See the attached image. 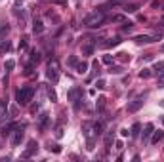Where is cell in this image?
Here are the masks:
<instances>
[{"mask_svg":"<svg viewBox=\"0 0 164 162\" xmlns=\"http://www.w3.org/2000/svg\"><path fill=\"white\" fill-rule=\"evenodd\" d=\"M105 23V16L101 12H96V13H92V16H86L82 19V25L84 27H88V29H97V27H101Z\"/></svg>","mask_w":164,"mask_h":162,"instance_id":"obj_1","label":"cell"},{"mask_svg":"<svg viewBox=\"0 0 164 162\" xmlns=\"http://www.w3.org/2000/svg\"><path fill=\"white\" fill-rule=\"evenodd\" d=\"M33 94H34L33 88H19L16 91V101L19 105H29V101L33 99Z\"/></svg>","mask_w":164,"mask_h":162,"instance_id":"obj_2","label":"cell"},{"mask_svg":"<svg viewBox=\"0 0 164 162\" xmlns=\"http://www.w3.org/2000/svg\"><path fill=\"white\" fill-rule=\"evenodd\" d=\"M46 76H48V78L50 80H52V82H55V80H58L59 78V71H58V61H50V65H48V71H46Z\"/></svg>","mask_w":164,"mask_h":162,"instance_id":"obj_3","label":"cell"},{"mask_svg":"<svg viewBox=\"0 0 164 162\" xmlns=\"http://www.w3.org/2000/svg\"><path fill=\"white\" fill-rule=\"evenodd\" d=\"M23 128H25V126H19V128H16V132H13V136H12V147L21 145V141H23V137H25Z\"/></svg>","mask_w":164,"mask_h":162,"instance_id":"obj_4","label":"cell"},{"mask_svg":"<svg viewBox=\"0 0 164 162\" xmlns=\"http://www.w3.org/2000/svg\"><path fill=\"white\" fill-rule=\"evenodd\" d=\"M134 40H135V44H151V42L160 40V34H159V36H149V34H138V36H135Z\"/></svg>","mask_w":164,"mask_h":162,"instance_id":"obj_5","label":"cell"},{"mask_svg":"<svg viewBox=\"0 0 164 162\" xmlns=\"http://www.w3.org/2000/svg\"><path fill=\"white\" fill-rule=\"evenodd\" d=\"M37 149H38V143L34 141V139H31V141L27 143V149L23 151V154H21V157H23V158H31L33 154L37 153Z\"/></svg>","mask_w":164,"mask_h":162,"instance_id":"obj_6","label":"cell"},{"mask_svg":"<svg viewBox=\"0 0 164 162\" xmlns=\"http://www.w3.org/2000/svg\"><path fill=\"white\" fill-rule=\"evenodd\" d=\"M48 126H50V115H48V112H42V115L38 116V130L44 132Z\"/></svg>","mask_w":164,"mask_h":162,"instance_id":"obj_7","label":"cell"},{"mask_svg":"<svg viewBox=\"0 0 164 162\" xmlns=\"http://www.w3.org/2000/svg\"><path fill=\"white\" fill-rule=\"evenodd\" d=\"M141 107H143V99H134L132 103H128L126 111H128V112H138Z\"/></svg>","mask_w":164,"mask_h":162,"instance_id":"obj_8","label":"cell"},{"mask_svg":"<svg viewBox=\"0 0 164 162\" xmlns=\"http://www.w3.org/2000/svg\"><path fill=\"white\" fill-rule=\"evenodd\" d=\"M153 132H155V126L149 122V124H145V130H143V133H141V137H143V143H147L149 141V137L153 136Z\"/></svg>","mask_w":164,"mask_h":162,"instance_id":"obj_9","label":"cell"},{"mask_svg":"<svg viewBox=\"0 0 164 162\" xmlns=\"http://www.w3.org/2000/svg\"><path fill=\"white\" fill-rule=\"evenodd\" d=\"M17 128V124H13V122H10V124H6V126H2V130H0V136L2 137H6V136H10V133Z\"/></svg>","mask_w":164,"mask_h":162,"instance_id":"obj_10","label":"cell"},{"mask_svg":"<svg viewBox=\"0 0 164 162\" xmlns=\"http://www.w3.org/2000/svg\"><path fill=\"white\" fill-rule=\"evenodd\" d=\"M67 95H69V101H76L78 97L82 95V90H80V88H73V90H71Z\"/></svg>","mask_w":164,"mask_h":162,"instance_id":"obj_11","label":"cell"},{"mask_svg":"<svg viewBox=\"0 0 164 162\" xmlns=\"http://www.w3.org/2000/svg\"><path fill=\"white\" fill-rule=\"evenodd\" d=\"M138 10H139V4H138V2L124 4V12H126V13H134V12H138Z\"/></svg>","mask_w":164,"mask_h":162,"instance_id":"obj_12","label":"cell"},{"mask_svg":"<svg viewBox=\"0 0 164 162\" xmlns=\"http://www.w3.org/2000/svg\"><path fill=\"white\" fill-rule=\"evenodd\" d=\"M120 42H122V40H120L118 36H115V38H109L103 46H107V48H115V46H118V44H120Z\"/></svg>","mask_w":164,"mask_h":162,"instance_id":"obj_13","label":"cell"},{"mask_svg":"<svg viewBox=\"0 0 164 162\" xmlns=\"http://www.w3.org/2000/svg\"><path fill=\"white\" fill-rule=\"evenodd\" d=\"M139 133H141V124L135 122V124L132 126V130H130V136H132V137H138Z\"/></svg>","mask_w":164,"mask_h":162,"instance_id":"obj_14","label":"cell"},{"mask_svg":"<svg viewBox=\"0 0 164 162\" xmlns=\"http://www.w3.org/2000/svg\"><path fill=\"white\" fill-rule=\"evenodd\" d=\"M162 139H164V132H162V130L153 132V139H151V143H159V141H162Z\"/></svg>","mask_w":164,"mask_h":162,"instance_id":"obj_15","label":"cell"},{"mask_svg":"<svg viewBox=\"0 0 164 162\" xmlns=\"http://www.w3.org/2000/svg\"><path fill=\"white\" fill-rule=\"evenodd\" d=\"M113 141H115V133H113V130H111V132H109V133H107V136H105V147H107V149H111Z\"/></svg>","mask_w":164,"mask_h":162,"instance_id":"obj_16","label":"cell"},{"mask_svg":"<svg viewBox=\"0 0 164 162\" xmlns=\"http://www.w3.org/2000/svg\"><path fill=\"white\" fill-rule=\"evenodd\" d=\"M75 69H76V73H80V74H84V73L88 71V63H86V61H78V65H76Z\"/></svg>","mask_w":164,"mask_h":162,"instance_id":"obj_17","label":"cell"},{"mask_svg":"<svg viewBox=\"0 0 164 162\" xmlns=\"http://www.w3.org/2000/svg\"><path fill=\"white\" fill-rule=\"evenodd\" d=\"M33 31H34V34H40L42 31H44V25H42V21H40V19L33 23Z\"/></svg>","mask_w":164,"mask_h":162,"instance_id":"obj_18","label":"cell"},{"mask_svg":"<svg viewBox=\"0 0 164 162\" xmlns=\"http://www.w3.org/2000/svg\"><path fill=\"white\" fill-rule=\"evenodd\" d=\"M153 73H155V74H162V73H164V61L155 63V67H153Z\"/></svg>","mask_w":164,"mask_h":162,"instance_id":"obj_19","label":"cell"},{"mask_svg":"<svg viewBox=\"0 0 164 162\" xmlns=\"http://www.w3.org/2000/svg\"><path fill=\"white\" fill-rule=\"evenodd\" d=\"M48 151L59 154V153H61V145H58V143H48Z\"/></svg>","mask_w":164,"mask_h":162,"instance_id":"obj_20","label":"cell"},{"mask_svg":"<svg viewBox=\"0 0 164 162\" xmlns=\"http://www.w3.org/2000/svg\"><path fill=\"white\" fill-rule=\"evenodd\" d=\"M12 50V44H10V42L8 40H2V42H0V53H6V52H10Z\"/></svg>","mask_w":164,"mask_h":162,"instance_id":"obj_21","label":"cell"},{"mask_svg":"<svg viewBox=\"0 0 164 162\" xmlns=\"http://www.w3.org/2000/svg\"><path fill=\"white\" fill-rule=\"evenodd\" d=\"M151 74H153V69H141L139 71V78H151Z\"/></svg>","mask_w":164,"mask_h":162,"instance_id":"obj_22","label":"cell"},{"mask_svg":"<svg viewBox=\"0 0 164 162\" xmlns=\"http://www.w3.org/2000/svg\"><path fill=\"white\" fill-rule=\"evenodd\" d=\"M96 109H97L99 112H103V111H105V97H99V99H97V103H96Z\"/></svg>","mask_w":164,"mask_h":162,"instance_id":"obj_23","label":"cell"},{"mask_svg":"<svg viewBox=\"0 0 164 162\" xmlns=\"http://www.w3.org/2000/svg\"><path fill=\"white\" fill-rule=\"evenodd\" d=\"M117 57H118V61L126 63V61H130V53H126V52H120V53H117Z\"/></svg>","mask_w":164,"mask_h":162,"instance_id":"obj_24","label":"cell"},{"mask_svg":"<svg viewBox=\"0 0 164 162\" xmlns=\"http://www.w3.org/2000/svg\"><path fill=\"white\" fill-rule=\"evenodd\" d=\"M109 73H111V74H122V73H124V69H122V67H118V65H115V67L111 65Z\"/></svg>","mask_w":164,"mask_h":162,"instance_id":"obj_25","label":"cell"},{"mask_svg":"<svg viewBox=\"0 0 164 162\" xmlns=\"http://www.w3.org/2000/svg\"><path fill=\"white\" fill-rule=\"evenodd\" d=\"M13 67H16V61H13V59H8V61H6V65H4V69H6V73H10V71H13Z\"/></svg>","mask_w":164,"mask_h":162,"instance_id":"obj_26","label":"cell"},{"mask_svg":"<svg viewBox=\"0 0 164 162\" xmlns=\"http://www.w3.org/2000/svg\"><path fill=\"white\" fill-rule=\"evenodd\" d=\"M94 132H96V136H101V133H103V124L101 122H96L94 124Z\"/></svg>","mask_w":164,"mask_h":162,"instance_id":"obj_27","label":"cell"},{"mask_svg":"<svg viewBox=\"0 0 164 162\" xmlns=\"http://www.w3.org/2000/svg\"><path fill=\"white\" fill-rule=\"evenodd\" d=\"M31 61H33V63H38V61H40V53H38L37 50H31Z\"/></svg>","mask_w":164,"mask_h":162,"instance_id":"obj_28","label":"cell"},{"mask_svg":"<svg viewBox=\"0 0 164 162\" xmlns=\"http://www.w3.org/2000/svg\"><path fill=\"white\" fill-rule=\"evenodd\" d=\"M132 29H134V23H132V21H124L122 31H124V33H128V31H132Z\"/></svg>","mask_w":164,"mask_h":162,"instance_id":"obj_29","label":"cell"},{"mask_svg":"<svg viewBox=\"0 0 164 162\" xmlns=\"http://www.w3.org/2000/svg\"><path fill=\"white\" fill-rule=\"evenodd\" d=\"M8 31H10V27L8 25H2V29H0V42H2V38L8 34Z\"/></svg>","mask_w":164,"mask_h":162,"instance_id":"obj_30","label":"cell"},{"mask_svg":"<svg viewBox=\"0 0 164 162\" xmlns=\"http://www.w3.org/2000/svg\"><path fill=\"white\" fill-rule=\"evenodd\" d=\"M67 63H69L71 67H76V65H78V57H76V55H71V57H69V61H67Z\"/></svg>","mask_w":164,"mask_h":162,"instance_id":"obj_31","label":"cell"},{"mask_svg":"<svg viewBox=\"0 0 164 162\" xmlns=\"http://www.w3.org/2000/svg\"><path fill=\"white\" fill-rule=\"evenodd\" d=\"M156 76H159V78H156V86L164 88V73H162V74H156Z\"/></svg>","mask_w":164,"mask_h":162,"instance_id":"obj_32","label":"cell"},{"mask_svg":"<svg viewBox=\"0 0 164 162\" xmlns=\"http://www.w3.org/2000/svg\"><path fill=\"white\" fill-rule=\"evenodd\" d=\"M92 52H94V46H82V53L84 55H90Z\"/></svg>","mask_w":164,"mask_h":162,"instance_id":"obj_33","label":"cell"},{"mask_svg":"<svg viewBox=\"0 0 164 162\" xmlns=\"http://www.w3.org/2000/svg\"><path fill=\"white\" fill-rule=\"evenodd\" d=\"M48 97H50L52 101H55V99H58V95H55V91H54L52 88H48Z\"/></svg>","mask_w":164,"mask_h":162,"instance_id":"obj_34","label":"cell"},{"mask_svg":"<svg viewBox=\"0 0 164 162\" xmlns=\"http://www.w3.org/2000/svg\"><path fill=\"white\" fill-rule=\"evenodd\" d=\"M29 74H33V61L25 67V76H29Z\"/></svg>","mask_w":164,"mask_h":162,"instance_id":"obj_35","label":"cell"},{"mask_svg":"<svg viewBox=\"0 0 164 162\" xmlns=\"http://www.w3.org/2000/svg\"><path fill=\"white\" fill-rule=\"evenodd\" d=\"M96 86H97V88H99V90H103V88H105V86H107V84H105V80H101V78H99V80H97V82H96Z\"/></svg>","mask_w":164,"mask_h":162,"instance_id":"obj_36","label":"cell"},{"mask_svg":"<svg viewBox=\"0 0 164 162\" xmlns=\"http://www.w3.org/2000/svg\"><path fill=\"white\" fill-rule=\"evenodd\" d=\"M113 21H117V23H124V16H113Z\"/></svg>","mask_w":164,"mask_h":162,"instance_id":"obj_37","label":"cell"},{"mask_svg":"<svg viewBox=\"0 0 164 162\" xmlns=\"http://www.w3.org/2000/svg\"><path fill=\"white\" fill-rule=\"evenodd\" d=\"M103 63H107V65H111V63H113V57H111V55H105V57H103Z\"/></svg>","mask_w":164,"mask_h":162,"instance_id":"obj_38","label":"cell"},{"mask_svg":"<svg viewBox=\"0 0 164 162\" xmlns=\"http://www.w3.org/2000/svg\"><path fill=\"white\" fill-rule=\"evenodd\" d=\"M151 59H153V53H147V55L141 57V61H151Z\"/></svg>","mask_w":164,"mask_h":162,"instance_id":"obj_39","label":"cell"},{"mask_svg":"<svg viewBox=\"0 0 164 162\" xmlns=\"http://www.w3.org/2000/svg\"><path fill=\"white\" fill-rule=\"evenodd\" d=\"M120 136H122V137H126V136H130V130H126V128H124V130H120Z\"/></svg>","mask_w":164,"mask_h":162,"instance_id":"obj_40","label":"cell"},{"mask_svg":"<svg viewBox=\"0 0 164 162\" xmlns=\"http://www.w3.org/2000/svg\"><path fill=\"white\" fill-rule=\"evenodd\" d=\"M55 136L61 137V136H63V130H61V128H58V130H55Z\"/></svg>","mask_w":164,"mask_h":162,"instance_id":"obj_41","label":"cell"},{"mask_svg":"<svg viewBox=\"0 0 164 162\" xmlns=\"http://www.w3.org/2000/svg\"><path fill=\"white\" fill-rule=\"evenodd\" d=\"M23 48H27V42H25V40H21V44H19V50H23Z\"/></svg>","mask_w":164,"mask_h":162,"instance_id":"obj_42","label":"cell"},{"mask_svg":"<svg viewBox=\"0 0 164 162\" xmlns=\"http://www.w3.org/2000/svg\"><path fill=\"white\" fill-rule=\"evenodd\" d=\"M109 4H111V6H117V4H120V0H111Z\"/></svg>","mask_w":164,"mask_h":162,"instance_id":"obj_43","label":"cell"},{"mask_svg":"<svg viewBox=\"0 0 164 162\" xmlns=\"http://www.w3.org/2000/svg\"><path fill=\"white\" fill-rule=\"evenodd\" d=\"M159 105H160V107L164 109V99H162V101H159Z\"/></svg>","mask_w":164,"mask_h":162,"instance_id":"obj_44","label":"cell"},{"mask_svg":"<svg viewBox=\"0 0 164 162\" xmlns=\"http://www.w3.org/2000/svg\"><path fill=\"white\" fill-rule=\"evenodd\" d=\"M160 27H164V17H162V21H160Z\"/></svg>","mask_w":164,"mask_h":162,"instance_id":"obj_45","label":"cell"},{"mask_svg":"<svg viewBox=\"0 0 164 162\" xmlns=\"http://www.w3.org/2000/svg\"><path fill=\"white\" fill-rule=\"evenodd\" d=\"M162 124H164V118H162Z\"/></svg>","mask_w":164,"mask_h":162,"instance_id":"obj_46","label":"cell"},{"mask_svg":"<svg viewBox=\"0 0 164 162\" xmlns=\"http://www.w3.org/2000/svg\"><path fill=\"white\" fill-rule=\"evenodd\" d=\"M162 50H164V46H162Z\"/></svg>","mask_w":164,"mask_h":162,"instance_id":"obj_47","label":"cell"}]
</instances>
